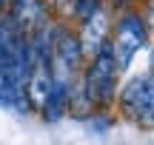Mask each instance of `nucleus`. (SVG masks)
Instances as JSON below:
<instances>
[{"label":"nucleus","instance_id":"nucleus-1","mask_svg":"<svg viewBox=\"0 0 154 145\" xmlns=\"http://www.w3.org/2000/svg\"><path fill=\"white\" fill-rule=\"evenodd\" d=\"M80 91L86 94V100L91 105H111L117 97V68L111 60V49L109 43L91 57V66H88L86 77L80 83Z\"/></svg>","mask_w":154,"mask_h":145},{"label":"nucleus","instance_id":"nucleus-2","mask_svg":"<svg viewBox=\"0 0 154 145\" xmlns=\"http://www.w3.org/2000/svg\"><path fill=\"white\" fill-rule=\"evenodd\" d=\"M146 46V20L140 14H123L120 23H117V34L114 40L109 43L111 49V60H114V68L117 74L123 68L131 66L134 54Z\"/></svg>","mask_w":154,"mask_h":145},{"label":"nucleus","instance_id":"nucleus-3","mask_svg":"<svg viewBox=\"0 0 154 145\" xmlns=\"http://www.w3.org/2000/svg\"><path fill=\"white\" fill-rule=\"evenodd\" d=\"M120 105L123 114L134 123L151 125V114H154V85H151V74L134 77L131 83L123 88L120 94Z\"/></svg>","mask_w":154,"mask_h":145},{"label":"nucleus","instance_id":"nucleus-4","mask_svg":"<svg viewBox=\"0 0 154 145\" xmlns=\"http://www.w3.org/2000/svg\"><path fill=\"white\" fill-rule=\"evenodd\" d=\"M72 80H63V77H51V85H49V94H46V102H43V117L49 123H57L69 114V97H72Z\"/></svg>","mask_w":154,"mask_h":145},{"label":"nucleus","instance_id":"nucleus-5","mask_svg":"<svg viewBox=\"0 0 154 145\" xmlns=\"http://www.w3.org/2000/svg\"><path fill=\"white\" fill-rule=\"evenodd\" d=\"M106 34H109V17H106L103 11H97L94 17H88V20L83 23V37H77V40H80L83 54L94 57L106 43H109V40H106Z\"/></svg>","mask_w":154,"mask_h":145},{"label":"nucleus","instance_id":"nucleus-6","mask_svg":"<svg viewBox=\"0 0 154 145\" xmlns=\"http://www.w3.org/2000/svg\"><path fill=\"white\" fill-rule=\"evenodd\" d=\"M54 9L60 11L63 17H72L74 9H77V0H54Z\"/></svg>","mask_w":154,"mask_h":145},{"label":"nucleus","instance_id":"nucleus-7","mask_svg":"<svg viewBox=\"0 0 154 145\" xmlns=\"http://www.w3.org/2000/svg\"><path fill=\"white\" fill-rule=\"evenodd\" d=\"M9 3H11V6H20V3H26V0H9Z\"/></svg>","mask_w":154,"mask_h":145},{"label":"nucleus","instance_id":"nucleus-8","mask_svg":"<svg viewBox=\"0 0 154 145\" xmlns=\"http://www.w3.org/2000/svg\"><path fill=\"white\" fill-rule=\"evenodd\" d=\"M6 6H9V0H0V11H3V9H6Z\"/></svg>","mask_w":154,"mask_h":145}]
</instances>
